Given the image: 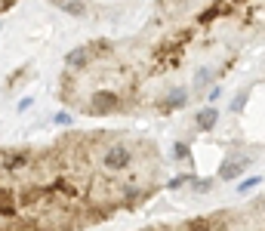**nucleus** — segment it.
<instances>
[{
    "mask_svg": "<svg viewBox=\"0 0 265 231\" xmlns=\"http://www.w3.org/2000/svg\"><path fill=\"white\" fill-rule=\"evenodd\" d=\"M160 154L118 130L0 145V231H80L130 213L157 191Z\"/></svg>",
    "mask_w": 265,
    "mask_h": 231,
    "instance_id": "nucleus-1",
    "label": "nucleus"
},
{
    "mask_svg": "<svg viewBox=\"0 0 265 231\" xmlns=\"http://www.w3.org/2000/svg\"><path fill=\"white\" fill-rule=\"evenodd\" d=\"M253 160V157H250ZM247 157H240V160H228V164H222V170H219V179L222 182H232V179H237L240 173L247 170V164H250Z\"/></svg>",
    "mask_w": 265,
    "mask_h": 231,
    "instance_id": "nucleus-2",
    "label": "nucleus"
},
{
    "mask_svg": "<svg viewBox=\"0 0 265 231\" xmlns=\"http://www.w3.org/2000/svg\"><path fill=\"white\" fill-rule=\"evenodd\" d=\"M216 123H219V108L206 105V108L198 111V130H201V133H210Z\"/></svg>",
    "mask_w": 265,
    "mask_h": 231,
    "instance_id": "nucleus-3",
    "label": "nucleus"
},
{
    "mask_svg": "<svg viewBox=\"0 0 265 231\" xmlns=\"http://www.w3.org/2000/svg\"><path fill=\"white\" fill-rule=\"evenodd\" d=\"M210 80H213V68H201V71L194 74V87H198V89H204L206 84H210Z\"/></svg>",
    "mask_w": 265,
    "mask_h": 231,
    "instance_id": "nucleus-4",
    "label": "nucleus"
},
{
    "mask_svg": "<svg viewBox=\"0 0 265 231\" xmlns=\"http://www.w3.org/2000/svg\"><path fill=\"white\" fill-rule=\"evenodd\" d=\"M247 99H250V89H240L237 96H235V102H232V111L240 114V111H244V105H247Z\"/></svg>",
    "mask_w": 265,
    "mask_h": 231,
    "instance_id": "nucleus-5",
    "label": "nucleus"
},
{
    "mask_svg": "<svg viewBox=\"0 0 265 231\" xmlns=\"http://www.w3.org/2000/svg\"><path fill=\"white\" fill-rule=\"evenodd\" d=\"M173 157H176V160H191V148L185 142H176V145H173Z\"/></svg>",
    "mask_w": 265,
    "mask_h": 231,
    "instance_id": "nucleus-6",
    "label": "nucleus"
},
{
    "mask_svg": "<svg viewBox=\"0 0 265 231\" xmlns=\"http://www.w3.org/2000/svg\"><path fill=\"white\" fill-rule=\"evenodd\" d=\"M262 179L259 176H250V179H244V182H240L237 185V194H247V191H253V188H256V185H259Z\"/></svg>",
    "mask_w": 265,
    "mask_h": 231,
    "instance_id": "nucleus-7",
    "label": "nucleus"
},
{
    "mask_svg": "<svg viewBox=\"0 0 265 231\" xmlns=\"http://www.w3.org/2000/svg\"><path fill=\"white\" fill-rule=\"evenodd\" d=\"M185 182H194V176H191V173H185V176H176V179H170V182H167V188H182Z\"/></svg>",
    "mask_w": 265,
    "mask_h": 231,
    "instance_id": "nucleus-8",
    "label": "nucleus"
},
{
    "mask_svg": "<svg viewBox=\"0 0 265 231\" xmlns=\"http://www.w3.org/2000/svg\"><path fill=\"white\" fill-rule=\"evenodd\" d=\"M16 3H19V0H0V16H3V13H6V9H13Z\"/></svg>",
    "mask_w": 265,
    "mask_h": 231,
    "instance_id": "nucleus-9",
    "label": "nucleus"
}]
</instances>
